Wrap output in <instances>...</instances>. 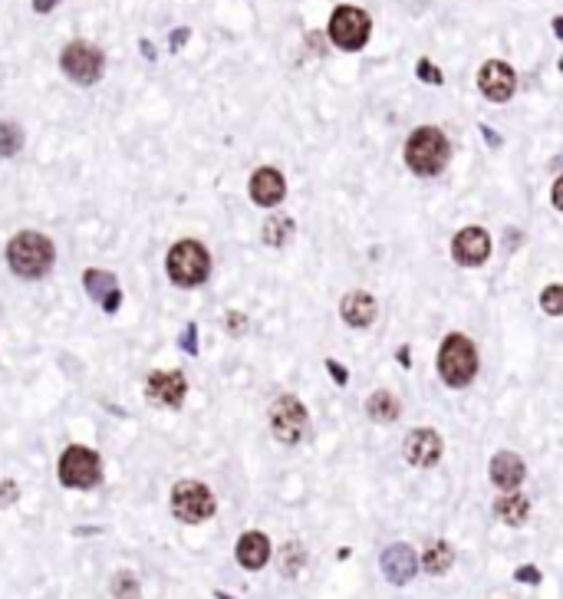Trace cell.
Returning a JSON list of instances; mask_svg holds the SVG:
<instances>
[{
	"label": "cell",
	"instance_id": "obj_1",
	"mask_svg": "<svg viewBox=\"0 0 563 599\" xmlns=\"http://www.w3.org/2000/svg\"><path fill=\"white\" fill-rule=\"evenodd\" d=\"M53 261H56V251H53V241L47 234L21 231L7 244V264L13 267V274L27 277V280L47 274L53 267Z\"/></svg>",
	"mask_w": 563,
	"mask_h": 599
},
{
	"label": "cell",
	"instance_id": "obj_2",
	"mask_svg": "<svg viewBox=\"0 0 563 599\" xmlns=\"http://www.w3.org/2000/svg\"><path fill=\"white\" fill-rule=\"evenodd\" d=\"M451 158V145L445 139L441 129L435 125H422L415 133L409 135V142H405V162L415 175H439Z\"/></svg>",
	"mask_w": 563,
	"mask_h": 599
},
{
	"label": "cell",
	"instance_id": "obj_3",
	"mask_svg": "<svg viewBox=\"0 0 563 599\" xmlns=\"http://www.w3.org/2000/svg\"><path fill=\"white\" fill-rule=\"evenodd\" d=\"M439 372L445 379V386L465 389L478 372V349L468 336L451 333L439 349Z\"/></svg>",
	"mask_w": 563,
	"mask_h": 599
},
{
	"label": "cell",
	"instance_id": "obj_4",
	"mask_svg": "<svg viewBox=\"0 0 563 599\" xmlns=\"http://www.w3.org/2000/svg\"><path fill=\"white\" fill-rule=\"evenodd\" d=\"M165 270L172 277V284L201 287L208 280V274H211V257H208L205 244H198V241H178L168 251Z\"/></svg>",
	"mask_w": 563,
	"mask_h": 599
},
{
	"label": "cell",
	"instance_id": "obj_5",
	"mask_svg": "<svg viewBox=\"0 0 563 599\" xmlns=\"http://www.w3.org/2000/svg\"><path fill=\"white\" fill-rule=\"evenodd\" d=\"M56 471H60L63 484L76 491L96 488V484L103 481V461H99V455H96L92 448H82V445L66 448Z\"/></svg>",
	"mask_w": 563,
	"mask_h": 599
},
{
	"label": "cell",
	"instance_id": "obj_6",
	"mask_svg": "<svg viewBox=\"0 0 563 599\" xmlns=\"http://www.w3.org/2000/svg\"><path fill=\"white\" fill-rule=\"evenodd\" d=\"M369 30H372L369 13L359 11V7H349V4L337 7L333 17H329V37H333V43H337L339 50H346V53L363 50L369 40Z\"/></svg>",
	"mask_w": 563,
	"mask_h": 599
},
{
	"label": "cell",
	"instance_id": "obj_7",
	"mask_svg": "<svg viewBox=\"0 0 563 599\" xmlns=\"http://www.w3.org/2000/svg\"><path fill=\"white\" fill-rule=\"evenodd\" d=\"M270 432H274V438H280L284 445H297L300 438H307L310 415L297 396L274 398V406H270Z\"/></svg>",
	"mask_w": 563,
	"mask_h": 599
},
{
	"label": "cell",
	"instance_id": "obj_8",
	"mask_svg": "<svg viewBox=\"0 0 563 599\" xmlns=\"http://www.w3.org/2000/svg\"><path fill=\"white\" fill-rule=\"evenodd\" d=\"M215 494L208 491V484L201 481H178L172 491V510L175 518L184 524H201L215 514Z\"/></svg>",
	"mask_w": 563,
	"mask_h": 599
},
{
	"label": "cell",
	"instance_id": "obj_9",
	"mask_svg": "<svg viewBox=\"0 0 563 599\" xmlns=\"http://www.w3.org/2000/svg\"><path fill=\"white\" fill-rule=\"evenodd\" d=\"M60 66L63 73L70 76L73 82H80V86H92V82L103 80V53L96 50L92 43H82V40H73L60 56Z\"/></svg>",
	"mask_w": 563,
	"mask_h": 599
},
{
	"label": "cell",
	"instance_id": "obj_10",
	"mask_svg": "<svg viewBox=\"0 0 563 599\" xmlns=\"http://www.w3.org/2000/svg\"><path fill=\"white\" fill-rule=\"evenodd\" d=\"M514 86H517V76L504 60H488L478 70V90L484 92V99L508 102L514 96Z\"/></svg>",
	"mask_w": 563,
	"mask_h": 599
},
{
	"label": "cell",
	"instance_id": "obj_11",
	"mask_svg": "<svg viewBox=\"0 0 563 599\" xmlns=\"http://www.w3.org/2000/svg\"><path fill=\"white\" fill-rule=\"evenodd\" d=\"M451 257L465 267H478L491 257V237L482 227H465V231L455 234L451 241Z\"/></svg>",
	"mask_w": 563,
	"mask_h": 599
},
{
	"label": "cell",
	"instance_id": "obj_12",
	"mask_svg": "<svg viewBox=\"0 0 563 599\" xmlns=\"http://www.w3.org/2000/svg\"><path fill=\"white\" fill-rule=\"evenodd\" d=\"M184 392H188V382H184L182 372H152L145 382L149 402L162 408H178L184 402Z\"/></svg>",
	"mask_w": 563,
	"mask_h": 599
},
{
	"label": "cell",
	"instance_id": "obj_13",
	"mask_svg": "<svg viewBox=\"0 0 563 599\" xmlns=\"http://www.w3.org/2000/svg\"><path fill=\"white\" fill-rule=\"evenodd\" d=\"M441 448L445 445H441L439 432H431V428H415V432H409L402 451H405V461H409V465L431 467V465H439Z\"/></svg>",
	"mask_w": 563,
	"mask_h": 599
},
{
	"label": "cell",
	"instance_id": "obj_14",
	"mask_svg": "<svg viewBox=\"0 0 563 599\" xmlns=\"http://www.w3.org/2000/svg\"><path fill=\"white\" fill-rule=\"evenodd\" d=\"M382 573L389 583L402 586V583H409L415 573H419V557H415V550L405 547V543H392L386 553H382Z\"/></svg>",
	"mask_w": 563,
	"mask_h": 599
},
{
	"label": "cell",
	"instance_id": "obj_15",
	"mask_svg": "<svg viewBox=\"0 0 563 599\" xmlns=\"http://www.w3.org/2000/svg\"><path fill=\"white\" fill-rule=\"evenodd\" d=\"M284 194H287L284 175L277 172V168H257L254 178H251V198H254V204L274 208V204L284 201Z\"/></svg>",
	"mask_w": 563,
	"mask_h": 599
},
{
	"label": "cell",
	"instance_id": "obj_16",
	"mask_svg": "<svg viewBox=\"0 0 563 599\" xmlns=\"http://www.w3.org/2000/svg\"><path fill=\"white\" fill-rule=\"evenodd\" d=\"M82 287L90 290L92 300H99V306H103L106 313H115L119 310V304H123V294H119V284H115V277L109 274V270H86L82 274Z\"/></svg>",
	"mask_w": 563,
	"mask_h": 599
},
{
	"label": "cell",
	"instance_id": "obj_17",
	"mask_svg": "<svg viewBox=\"0 0 563 599\" xmlns=\"http://www.w3.org/2000/svg\"><path fill=\"white\" fill-rule=\"evenodd\" d=\"M339 313H343V320H346L353 329H366V326H372V320H376V313H380V306H376L372 294H366V290H353V294L343 296Z\"/></svg>",
	"mask_w": 563,
	"mask_h": 599
},
{
	"label": "cell",
	"instance_id": "obj_18",
	"mask_svg": "<svg viewBox=\"0 0 563 599\" xmlns=\"http://www.w3.org/2000/svg\"><path fill=\"white\" fill-rule=\"evenodd\" d=\"M524 475H527V467H524L521 455H514V451H498V455L491 458V481L501 491H514L524 481Z\"/></svg>",
	"mask_w": 563,
	"mask_h": 599
},
{
	"label": "cell",
	"instance_id": "obj_19",
	"mask_svg": "<svg viewBox=\"0 0 563 599\" xmlns=\"http://www.w3.org/2000/svg\"><path fill=\"white\" fill-rule=\"evenodd\" d=\"M270 560V540L260 530H247L244 537L237 540V563L244 569H260Z\"/></svg>",
	"mask_w": 563,
	"mask_h": 599
},
{
	"label": "cell",
	"instance_id": "obj_20",
	"mask_svg": "<svg viewBox=\"0 0 563 599\" xmlns=\"http://www.w3.org/2000/svg\"><path fill=\"white\" fill-rule=\"evenodd\" d=\"M494 514H498V520H504V524L521 527L524 520H527V514H531V501L511 491V494H504V498L494 501Z\"/></svg>",
	"mask_w": 563,
	"mask_h": 599
},
{
	"label": "cell",
	"instance_id": "obj_21",
	"mask_svg": "<svg viewBox=\"0 0 563 599\" xmlns=\"http://www.w3.org/2000/svg\"><path fill=\"white\" fill-rule=\"evenodd\" d=\"M366 412L372 422H380V425H389L399 418V398L392 396V392H372L366 398Z\"/></svg>",
	"mask_w": 563,
	"mask_h": 599
},
{
	"label": "cell",
	"instance_id": "obj_22",
	"mask_svg": "<svg viewBox=\"0 0 563 599\" xmlns=\"http://www.w3.org/2000/svg\"><path fill=\"white\" fill-rule=\"evenodd\" d=\"M451 563H455V550H451V543H445V540H435V543L425 550V560H422V567L429 569L431 577L448 573Z\"/></svg>",
	"mask_w": 563,
	"mask_h": 599
},
{
	"label": "cell",
	"instance_id": "obj_23",
	"mask_svg": "<svg viewBox=\"0 0 563 599\" xmlns=\"http://www.w3.org/2000/svg\"><path fill=\"white\" fill-rule=\"evenodd\" d=\"M294 237V221L290 218H270L264 224V241L270 247H284Z\"/></svg>",
	"mask_w": 563,
	"mask_h": 599
},
{
	"label": "cell",
	"instance_id": "obj_24",
	"mask_svg": "<svg viewBox=\"0 0 563 599\" xmlns=\"http://www.w3.org/2000/svg\"><path fill=\"white\" fill-rule=\"evenodd\" d=\"M23 149V133L21 125L13 123H0V158H11Z\"/></svg>",
	"mask_w": 563,
	"mask_h": 599
},
{
	"label": "cell",
	"instance_id": "obj_25",
	"mask_svg": "<svg viewBox=\"0 0 563 599\" xmlns=\"http://www.w3.org/2000/svg\"><path fill=\"white\" fill-rule=\"evenodd\" d=\"M113 596L115 599H135V596H139V586H135V577H132V573H119V577H115Z\"/></svg>",
	"mask_w": 563,
	"mask_h": 599
},
{
	"label": "cell",
	"instance_id": "obj_26",
	"mask_svg": "<svg viewBox=\"0 0 563 599\" xmlns=\"http://www.w3.org/2000/svg\"><path fill=\"white\" fill-rule=\"evenodd\" d=\"M541 304H543V310H547V313L550 316H560L563 313V287H547V290H543V296H541Z\"/></svg>",
	"mask_w": 563,
	"mask_h": 599
},
{
	"label": "cell",
	"instance_id": "obj_27",
	"mask_svg": "<svg viewBox=\"0 0 563 599\" xmlns=\"http://www.w3.org/2000/svg\"><path fill=\"white\" fill-rule=\"evenodd\" d=\"M415 73H419V80H422V82H431V86H441V82H445L441 70H439V66H435V63H429V60H419Z\"/></svg>",
	"mask_w": 563,
	"mask_h": 599
},
{
	"label": "cell",
	"instance_id": "obj_28",
	"mask_svg": "<svg viewBox=\"0 0 563 599\" xmlns=\"http://www.w3.org/2000/svg\"><path fill=\"white\" fill-rule=\"evenodd\" d=\"M178 346H182L184 353L188 355H195L198 353V329H195V323H188L182 329V336H178Z\"/></svg>",
	"mask_w": 563,
	"mask_h": 599
},
{
	"label": "cell",
	"instance_id": "obj_29",
	"mask_svg": "<svg viewBox=\"0 0 563 599\" xmlns=\"http://www.w3.org/2000/svg\"><path fill=\"white\" fill-rule=\"evenodd\" d=\"M17 494H21V491H17V484H13V481H0V508L13 504V501H17Z\"/></svg>",
	"mask_w": 563,
	"mask_h": 599
},
{
	"label": "cell",
	"instance_id": "obj_30",
	"mask_svg": "<svg viewBox=\"0 0 563 599\" xmlns=\"http://www.w3.org/2000/svg\"><path fill=\"white\" fill-rule=\"evenodd\" d=\"M327 369H329V372H333V379H337V386H346V382H349L346 366H339L337 359H327Z\"/></svg>",
	"mask_w": 563,
	"mask_h": 599
},
{
	"label": "cell",
	"instance_id": "obj_31",
	"mask_svg": "<svg viewBox=\"0 0 563 599\" xmlns=\"http://www.w3.org/2000/svg\"><path fill=\"white\" fill-rule=\"evenodd\" d=\"M514 579H521V583H541V569L537 567H521L514 573Z\"/></svg>",
	"mask_w": 563,
	"mask_h": 599
},
{
	"label": "cell",
	"instance_id": "obj_32",
	"mask_svg": "<svg viewBox=\"0 0 563 599\" xmlns=\"http://www.w3.org/2000/svg\"><path fill=\"white\" fill-rule=\"evenodd\" d=\"M188 37H192V30H188V27H178V30L172 33V50H182Z\"/></svg>",
	"mask_w": 563,
	"mask_h": 599
},
{
	"label": "cell",
	"instance_id": "obj_33",
	"mask_svg": "<svg viewBox=\"0 0 563 599\" xmlns=\"http://www.w3.org/2000/svg\"><path fill=\"white\" fill-rule=\"evenodd\" d=\"M56 4H60V0H33V11H37V13H50Z\"/></svg>",
	"mask_w": 563,
	"mask_h": 599
},
{
	"label": "cell",
	"instance_id": "obj_34",
	"mask_svg": "<svg viewBox=\"0 0 563 599\" xmlns=\"http://www.w3.org/2000/svg\"><path fill=\"white\" fill-rule=\"evenodd\" d=\"M560 192H563V182H560V178H557V182H553V208H563Z\"/></svg>",
	"mask_w": 563,
	"mask_h": 599
},
{
	"label": "cell",
	"instance_id": "obj_35",
	"mask_svg": "<svg viewBox=\"0 0 563 599\" xmlns=\"http://www.w3.org/2000/svg\"><path fill=\"white\" fill-rule=\"evenodd\" d=\"M482 133H484V139H488L491 145H501V139H498V135H494L491 129H488V125H482Z\"/></svg>",
	"mask_w": 563,
	"mask_h": 599
},
{
	"label": "cell",
	"instance_id": "obj_36",
	"mask_svg": "<svg viewBox=\"0 0 563 599\" xmlns=\"http://www.w3.org/2000/svg\"><path fill=\"white\" fill-rule=\"evenodd\" d=\"M399 363H402V366H409V363H412V359H409V349H399Z\"/></svg>",
	"mask_w": 563,
	"mask_h": 599
},
{
	"label": "cell",
	"instance_id": "obj_37",
	"mask_svg": "<svg viewBox=\"0 0 563 599\" xmlns=\"http://www.w3.org/2000/svg\"><path fill=\"white\" fill-rule=\"evenodd\" d=\"M553 33H557V37H563V21H560V17L553 21Z\"/></svg>",
	"mask_w": 563,
	"mask_h": 599
},
{
	"label": "cell",
	"instance_id": "obj_38",
	"mask_svg": "<svg viewBox=\"0 0 563 599\" xmlns=\"http://www.w3.org/2000/svg\"><path fill=\"white\" fill-rule=\"evenodd\" d=\"M218 599H235V596H227V593H218Z\"/></svg>",
	"mask_w": 563,
	"mask_h": 599
}]
</instances>
